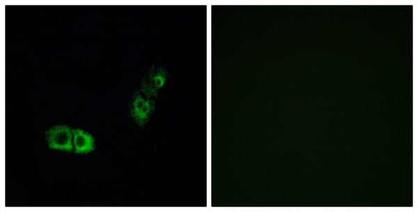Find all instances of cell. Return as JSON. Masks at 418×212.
I'll return each instance as SVG.
<instances>
[{"label":"cell","mask_w":418,"mask_h":212,"mask_svg":"<svg viewBox=\"0 0 418 212\" xmlns=\"http://www.w3.org/2000/svg\"><path fill=\"white\" fill-rule=\"evenodd\" d=\"M155 107L154 100L137 90L133 93L130 100L129 112L134 122L138 126L144 127L150 120Z\"/></svg>","instance_id":"6da1fadb"},{"label":"cell","mask_w":418,"mask_h":212,"mask_svg":"<svg viewBox=\"0 0 418 212\" xmlns=\"http://www.w3.org/2000/svg\"><path fill=\"white\" fill-rule=\"evenodd\" d=\"M168 76L167 68L160 64H154L145 73L140 82V91L148 98L156 96L164 84Z\"/></svg>","instance_id":"7a4b0ae2"},{"label":"cell","mask_w":418,"mask_h":212,"mask_svg":"<svg viewBox=\"0 0 418 212\" xmlns=\"http://www.w3.org/2000/svg\"><path fill=\"white\" fill-rule=\"evenodd\" d=\"M72 130L65 125L51 127L45 132V139L50 148L62 151L72 150Z\"/></svg>","instance_id":"3957f363"},{"label":"cell","mask_w":418,"mask_h":212,"mask_svg":"<svg viewBox=\"0 0 418 212\" xmlns=\"http://www.w3.org/2000/svg\"><path fill=\"white\" fill-rule=\"evenodd\" d=\"M72 140L75 151L79 153H86L95 149L94 139L91 134L82 130H72Z\"/></svg>","instance_id":"277c9868"}]
</instances>
